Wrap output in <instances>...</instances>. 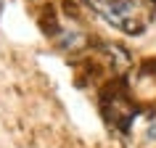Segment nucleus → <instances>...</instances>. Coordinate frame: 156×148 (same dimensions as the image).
<instances>
[{
    "instance_id": "obj_1",
    "label": "nucleus",
    "mask_w": 156,
    "mask_h": 148,
    "mask_svg": "<svg viewBox=\"0 0 156 148\" xmlns=\"http://www.w3.org/2000/svg\"><path fill=\"white\" fill-rule=\"evenodd\" d=\"M87 3L111 26H119V29H124V32H130V34L140 32L148 21L146 8L140 5L138 0H87Z\"/></svg>"
},
{
    "instance_id": "obj_2",
    "label": "nucleus",
    "mask_w": 156,
    "mask_h": 148,
    "mask_svg": "<svg viewBox=\"0 0 156 148\" xmlns=\"http://www.w3.org/2000/svg\"><path fill=\"white\" fill-rule=\"evenodd\" d=\"M0 11H3V0H0Z\"/></svg>"
}]
</instances>
